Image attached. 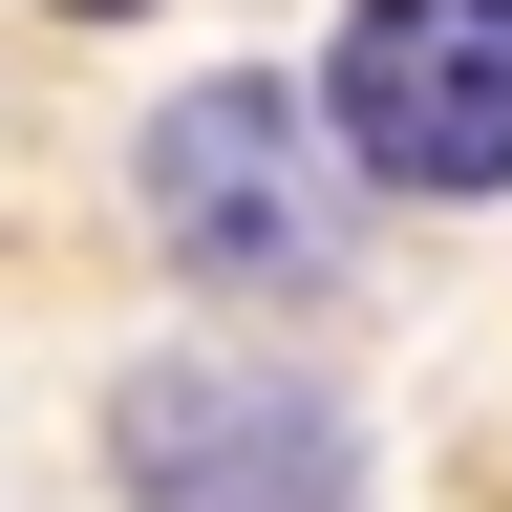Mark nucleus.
<instances>
[{
	"mask_svg": "<svg viewBox=\"0 0 512 512\" xmlns=\"http://www.w3.org/2000/svg\"><path fill=\"white\" fill-rule=\"evenodd\" d=\"M150 256L192 299H320L342 278V150H320V107L278 64H214V86L150 107Z\"/></svg>",
	"mask_w": 512,
	"mask_h": 512,
	"instance_id": "1",
	"label": "nucleus"
},
{
	"mask_svg": "<svg viewBox=\"0 0 512 512\" xmlns=\"http://www.w3.org/2000/svg\"><path fill=\"white\" fill-rule=\"evenodd\" d=\"M107 491L128 512H363V406L256 342H150L107 384Z\"/></svg>",
	"mask_w": 512,
	"mask_h": 512,
	"instance_id": "2",
	"label": "nucleus"
},
{
	"mask_svg": "<svg viewBox=\"0 0 512 512\" xmlns=\"http://www.w3.org/2000/svg\"><path fill=\"white\" fill-rule=\"evenodd\" d=\"M299 107L342 150V192L491 214L512 192V0H342V43H320Z\"/></svg>",
	"mask_w": 512,
	"mask_h": 512,
	"instance_id": "3",
	"label": "nucleus"
},
{
	"mask_svg": "<svg viewBox=\"0 0 512 512\" xmlns=\"http://www.w3.org/2000/svg\"><path fill=\"white\" fill-rule=\"evenodd\" d=\"M43 22H150V0H43Z\"/></svg>",
	"mask_w": 512,
	"mask_h": 512,
	"instance_id": "4",
	"label": "nucleus"
}]
</instances>
